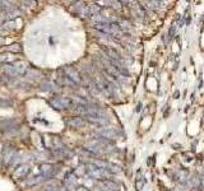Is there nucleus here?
<instances>
[{
    "label": "nucleus",
    "mask_w": 204,
    "mask_h": 191,
    "mask_svg": "<svg viewBox=\"0 0 204 191\" xmlns=\"http://www.w3.org/2000/svg\"><path fill=\"white\" fill-rule=\"evenodd\" d=\"M65 73H67V76L73 83H75V84L80 83V75H79V73L74 69V68H71V66H68V68H65Z\"/></svg>",
    "instance_id": "1"
},
{
    "label": "nucleus",
    "mask_w": 204,
    "mask_h": 191,
    "mask_svg": "<svg viewBox=\"0 0 204 191\" xmlns=\"http://www.w3.org/2000/svg\"><path fill=\"white\" fill-rule=\"evenodd\" d=\"M104 191H117L119 190V185L116 182H112V181H108V180H104L98 184Z\"/></svg>",
    "instance_id": "2"
},
{
    "label": "nucleus",
    "mask_w": 204,
    "mask_h": 191,
    "mask_svg": "<svg viewBox=\"0 0 204 191\" xmlns=\"http://www.w3.org/2000/svg\"><path fill=\"white\" fill-rule=\"evenodd\" d=\"M28 171H30L28 165H21L19 167H18V168L14 171V177H15V178H22V177L27 176Z\"/></svg>",
    "instance_id": "3"
},
{
    "label": "nucleus",
    "mask_w": 204,
    "mask_h": 191,
    "mask_svg": "<svg viewBox=\"0 0 204 191\" xmlns=\"http://www.w3.org/2000/svg\"><path fill=\"white\" fill-rule=\"evenodd\" d=\"M13 66V70H14V74L15 75H23L26 71H27V65L24 63H15L12 65Z\"/></svg>",
    "instance_id": "4"
},
{
    "label": "nucleus",
    "mask_w": 204,
    "mask_h": 191,
    "mask_svg": "<svg viewBox=\"0 0 204 191\" xmlns=\"http://www.w3.org/2000/svg\"><path fill=\"white\" fill-rule=\"evenodd\" d=\"M98 134H100V135H102V136H105V138H116V136L119 135V131H116V130H114V129L106 128V129L100 130Z\"/></svg>",
    "instance_id": "5"
},
{
    "label": "nucleus",
    "mask_w": 204,
    "mask_h": 191,
    "mask_svg": "<svg viewBox=\"0 0 204 191\" xmlns=\"http://www.w3.org/2000/svg\"><path fill=\"white\" fill-rule=\"evenodd\" d=\"M83 122L84 121H83L82 117H71V119H68L65 121V124L70 128H79V126L83 125Z\"/></svg>",
    "instance_id": "6"
},
{
    "label": "nucleus",
    "mask_w": 204,
    "mask_h": 191,
    "mask_svg": "<svg viewBox=\"0 0 204 191\" xmlns=\"http://www.w3.org/2000/svg\"><path fill=\"white\" fill-rule=\"evenodd\" d=\"M14 157H15V150H14V149H9L8 152H5V156H4V165H9Z\"/></svg>",
    "instance_id": "7"
},
{
    "label": "nucleus",
    "mask_w": 204,
    "mask_h": 191,
    "mask_svg": "<svg viewBox=\"0 0 204 191\" xmlns=\"http://www.w3.org/2000/svg\"><path fill=\"white\" fill-rule=\"evenodd\" d=\"M50 104L54 108H58V110H64V104L61 102V98H54L50 100Z\"/></svg>",
    "instance_id": "8"
},
{
    "label": "nucleus",
    "mask_w": 204,
    "mask_h": 191,
    "mask_svg": "<svg viewBox=\"0 0 204 191\" xmlns=\"http://www.w3.org/2000/svg\"><path fill=\"white\" fill-rule=\"evenodd\" d=\"M46 180V177L43 176V175H40V176H36V177H33V180H30L28 182V185H36V184H40V182H42V181H45Z\"/></svg>",
    "instance_id": "9"
},
{
    "label": "nucleus",
    "mask_w": 204,
    "mask_h": 191,
    "mask_svg": "<svg viewBox=\"0 0 204 191\" xmlns=\"http://www.w3.org/2000/svg\"><path fill=\"white\" fill-rule=\"evenodd\" d=\"M74 180H75V176H74L73 173H69V175L65 176V181H67L68 184H73V182H74Z\"/></svg>",
    "instance_id": "10"
},
{
    "label": "nucleus",
    "mask_w": 204,
    "mask_h": 191,
    "mask_svg": "<svg viewBox=\"0 0 204 191\" xmlns=\"http://www.w3.org/2000/svg\"><path fill=\"white\" fill-rule=\"evenodd\" d=\"M78 191H87V190H84V189H78Z\"/></svg>",
    "instance_id": "11"
}]
</instances>
